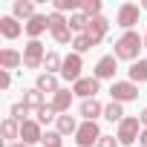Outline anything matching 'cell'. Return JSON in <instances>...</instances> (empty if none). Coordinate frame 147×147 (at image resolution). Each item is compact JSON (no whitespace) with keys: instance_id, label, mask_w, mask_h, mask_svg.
<instances>
[{"instance_id":"1","label":"cell","mask_w":147,"mask_h":147,"mask_svg":"<svg viewBox=\"0 0 147 147\" xmlns=\"http://www.w3.org/2000/svg\"><path fill=\"white\" fill-rule=\"evenodd\" d=\"M141 49H144V38H141L138 32H124V35L113 43V55H115L118 61H133V63H136V58H138Z\"/></svg>"},{"instance_id":"2","label":"cell","mask_w":147,"mask_h":147,"mask_svg":"<svg viewBox=\"0 0 147 147\" xmlns=\"http://www.w3.org/2000/svg\"><path fill=\"white\" fill-rule=\"evenodd\" d=\"M141 130H144V127H141V121H138L136 115H127V118L118 124V133H115V138H118L121 144H127V147H130L133 141H138Z\"/></svg>"},{"instance_id":"3","label":"cell","mask_w":147,"mask_h":147,"mask_svg":"<svg viewBox=\"0 0 147 147\" xmlns=\"http://www.w3.org/2000/svg\"><path fill=\"white\" fill-rule=\"evenodd\" d=\"M43 58H46V49L40 40H29L23 46V66L26 69H40L43 66Z\"/></svg>"},{"instance_id":"4","label":"cell","mask_w":147,"mask_h":147,"mask_svg":"<svg viewBox=\"0 0 147 147\" xmlns=\"http://www.w3.org/2000/svg\"><path fill=\"white\" fill-rule=\"evenodd\" d=\"M81 69H84V61L78 52H69L63 58V66H61V78L63 81H72V84H78L81 81Z\"/></svg>"},{"instance_id":"5","label":"cell","mask_w":147,"mask_h":147,"mask_svg":"<svg viewBox=\"0 0 147 147\" xmlns=\"http://www.w3.org/2000/svg\"><path fill=\"white\" fill-rule=\"evenodd\" d=\"M138 15H141V6H136V3H121V6H118V15H115V23H118L124 32H133V26L138 23Z\"/></svg>"},{"instance_id":"6","label":"cell","mask_w":147,"mask_h":147,"mask_svg":"<svg viewBox=\"0 0 147 147\" xmlns=\"http://www.w3.org/2000/svg\"><path fill=\"white\" fill-rule=\"evenodd\" d=\"M110 95H113V101H118V104L136 101V98H138V84H133V81H113Z\"/></svg>"},{"instance_id":"7","label":"cell","mask_w":147,"mask_h":147,"mask_svg":"<svg viewBox=\"0 0 147 147\" xmlns=\"http://www.w3.org/2000/svg\"><path fill=\"white\" fill-rule=\"evenodd\" d=\"M98 138H101L98 121H81V127H78V133H75L78 147H92V144H98Z\"/></svg>"},{"instance_id":"8","label":"cell","mask_w":147,"mask_h":147,"mask_svg":"<svg viewBox=\"0 0 147 147\" xmlns=\"http://www.w3.org/2000/svg\"><path fill=\"white\" fill-rule=\"evenodd\" d=\"M107 32H110V20L101 15V18H92V20H90V26H87V32H84V35L92 40V46H98V43L107 38Z\"/></svg>"},{"instance_id":"9","label":"cell","mask_w":147,"mask_h":147,"mask_svg":"<svg viewBox=\"0 0 147 147\" xmlns=\"http://www.w3.org/2000/svg\"><path fill=\"white\" fill-rule=\"evenodd\" d=\"M115 69H118V58H115V55H104V58L95 63V72H92V78H98V81L115 78Z\"/></svg>"},{"instance_id":"10","label":"cell","mask_w":147,"mask_h":147,"mask_svg":"<svg viewBox=\"0 0 147 147\" xmlns=\"http://www.w3.org/2000/svg\"><path fill=\"white\" fill-rule=\"evenodd\" d=\"M98 90H101V81H98V78H81L78 84H72V92L81 95L84 101H87V98H95Z\"/></svg>"},{"instance_id":"11","label":"cell","mask_w":147,"mask_h":147,"mask_svg":"<svg viewBox=\"0 0 147 147\" xmlns=\"http://www.w3.org/2000/svg\"><path fill=\"white\" fill-rule=\"evenodd\" d=\"M46 29H49V15H35L29 23H23V32L29 35V40H38Z\"/></svg>"},{"instance_id":"12","label":"cell","mask_w":147,"mask_h":147,"mask_svg":"<svg viewBox=\"0 0 147 147\" xmlns=\"http://www.w3.org/2000/svg\"><path fill=\"white\" fill-rule=\"evenodd\" d=\"M20 141H23V144H29V147H32V144H38V141H43V130H40V124H38V121H32V118H29L26 124H20Z\"/></svg>"},{"instance_id":"13","label":"cell","mask_w":147,"mask_h":147,"mask_svg":"<svg viewBox=\"0 0 147 147\" xmlns=\"http://www.w3.org/2000/svg\"><path fill=\"white\" fill-rule=\"evenodd\" d=\"M78 113H81V118H84V121H95L98 115H104V104H101L98 98H87V101H81Z\"/></svg>"},{"instance_id":"14","label":"cell","mask_w":147,"mask_h":147,"mask_svg":"<svg viewBox=\"0 0 147 147\" xmlns=\"http://www.w3.org/2000/svg\"><path fill=\"white\" fill-rule=\"evenodd\" d=\"M20 32H23V26L18 23V18H12V15L0 18V35H3L6 40H15V38H20Z\"/></svg>"},{"instance_id":"15","label":"cell","mask_w":147,"mask_h":147,"mask_svg":"<svg viewBox=\"0 0 147 147\" xmlns=\"http://www.w3.org/2000/svg\"><path fill=\"white\" fill-rule=\"evenodd\" d=\"M72 95H75V92H72V90H63V87H61V90L52 95V101H49V104L58 110V115L69 113V107H72Z\"/></svg>"},{"instance_id":"16","label":"cell","mask_w":147,"mask_h":147,"mask_svg":"<svg viewBox=\"0 0 147 147\" xmlns=\"http://www.w3.org/2000/svg\"><path fill=\"white\" fill-rule=\"evenodd\" d=\"M38 12H35V3L32 0H15V6H12V18H18V20H32Z\"/></svg>"},{"instance_id":"17","label":"cell","mask_w":147,"mask_h":147,"mask_svg":"<svg viewBox=\"0 0 147 147\" xmlns=\"http://www.w3.org/2000/svg\"><path fill=\"white\" fill-rule=\"evenodd\" d=\"M23 104L29 107V113H38V110H43V107H46V98H43V92H40L38 87H32V90H26V92H23Z\"/></svg>"},{"instance_id":"18","label":"cell","mask_w":147,"mask_h":147,"mask_svg":"<svg viewBox=\"0 0 147 147\" xmlns=\"http://www.w3.org/2000/svg\"><path fill=\"white\" fill-rule=\"evenodd\" d=\"M35 87H38L43 95H46V92H49V95H55V92L61 90L58 75H49V72H40V75H38V81H35Z\"/></svg>"},{"instance_id":"19","label":"cell","mask_w":147,"mask_h":147,"mask_svg":"<svg viewBox=\"0 0 147 147\" xmlns=\"http://www.w3.org/2000/svg\"><path fill=\"white\" fill-rule=\"evenodd\" d=\"M55 124H58V133H61V136H75V133H78V127H81V124L75 121V115H69V113L58 115V121H55Z\"/></svg>"},{"instance_id":"20","label":"cell","mask_w":147,"mask_h":147,"mask_svg":"<svg viewBox=\"0 0 147 147\" xmlns=\"http://www.w3.org/2000/svg\"><path fill=\"white\" fill-rule=\"evenodd\" d=\"M20 63H23V55L18 49H3V52H0V66H3L6 72L9 69H18Z\"/></svg>"},{"instance_id":"21","label":"cell","mask_w":147,"mask_h":147,"mask_svg":"<svg viewBox=\"0 0 147 147\" xmlns=\"http://www.w3.org/2000/svg\"><path fill=\"white\" fill-rule=\"evenodd\" d=\"M130 81L133 84H144L147 81V58H141V61H136L130 66Z\"/></svg>"},{"instance_id":"22","label":"cell","mask_w":147,"mask_h":147,"mask_svg":"<svg viewBox=\"0 0 147 147\" xmlns=\"http://www.w3.org/2000/svg\"><path fill=\"white\" fill-rule=\"evenodd\" d=\"M104 118H107V121H118V124H121L127 115H124V107H121L118 101H110V104H104Z\"/></svg>"},{"instance_id":"23","label":"cell","mask_w":147,"mask_h":147,"mask_svg":"<svg viewBox=\"0 0 147 147\" xmlns=\"http://www.w3.org/2000/svg\"><path fill=\"white\" fill-rule=\"evenodd\" d=\"M61 66H63V58H61L58 52H46V58H43V69L49 72V75L61 72Z\"/></svg>"},{"instance_id":"24","label":"cell","mask_w":147,"mask_h":147,"mask_svg":"<svg viewBox=\"0 0 147 147\" xmlns=\"http://www.w3.org/2000/svg\"><path fill=\"white\" fill-rule=\"evenodd\" d=\"M87 26H90V18H87L84 12H75V15L69 18V29H72V32L84 35V32H87Z\"/></svg>"},{"instance_id":"25","label":"cell","mask_w":147,"mask_h":147,"mask_svg":"<svg viewBox=\"0 0 147 147\" xmlns=\"http://www.w3.org/2000/svg\"><path fill=\"white\" fill-rule=\"evenodd\" d=\"M0 133H3L6 138H20V124L15 118H3V124H0Z\"/></svg>"},{"instance_id":"26","label":"cell","mask_w":147,"mask_h":147,"mask_svg":"<svg viewBox=\"0 0 147 147\" xmlns=\"http://www.w3.org/2000/svg\"><path fill=\"white\" fill-rule=\"evenodd\" d=\"M35 115H38L35 121H38L40 127H43V124H49V121H58V110H55L52 104H46V107H43V110H38Z\"/></svg>"},{"instance_id":"27","label":"cell","mask_w":147,"mask_h":147,"mask_svg":"<svg viewBox=\"0 0 147 147\" xmlns=\"http://www.w3.org/2000/svg\"><path fill=\"white\" fill-rule=\"evenodd\" d=\"M81 12L92 20V18H101V0H81Z\"/></svg>"},{"instance_id":"28","label":"cell","mask_w":147,"mask_h":147,"mask_svg":"<svg viewBox=\"0 0 147 147\" xmlns=\"http://www.w3.org/2000/svg\"><path fill=\"white\" fill-rule=\"evenodd\" d=\"M9 113H12L9 118H15L18 124H26V121H29V118H26V115H29V107H26L23 101H18V104H12V110H9Z\"/></svg>"},{"instance_id":"29","label":"cell","mask_w":147,"mask_h":147,"mask_svg":"<svg viewBox=\"0 0 147 147\" xmlns=\"http://www.w3.org/2000/svg\"><path fill=\"white\" fill-rule=\"evenodd\" d=\"M55 12H72V15H75V12H81V0H55Z\"/></svg>"},{"instance_id":"30","label":"cell","mask_w":147,"mask_h":147,"mask_svg":"<svg viewBox=\"0 0 147 147\" xmlns=\"http://www.w3.org/2000/svg\"><path fill=\"white\" fill-rule=\"evenodd\" d=\"M52 38H55V43H61V46H66V43H72V40H75V32H72L69 26H63V29H58V32H52Z\"/></svg>"},{"instance_id":"31","label":"cell","mask_w":147,"mask_h":147,"mask_svg":"<svg viewBox=\"0 0 147 147\" xmlns=\"http://www.w3.org/2000/svg\"><path fill=\"white\" fill-rule=\"evenodd\" d=\"M72 49H75L78 55H84V52L92 49V40H90L87 35H75V40H72Z\"/></svg>"},{"instance_id":"32","label":"cell","mask_w":147,"mask_h":147,"mask_svg":"<svg viewBox=\"0 0 147 147\" xmlns=\"http://www.w3.org/2000/svg\"><path fill=\"white\" fill-rule=\"evenodd\" d=\"M63 26H69V20H66L61 12H52V15H49V32H58V29H63Z\"/></svg>"},{"instance_id":"33","label":"cell","mask_w":147,"mask_h":147,"mask_svg":"<svg viewBox=\"0 0 147 147\" xmlns=\"http://www.w3.org/2000/svg\"><path fill=\"white\" fill-rule=\"evenodd\" d=\"M40 144H43V147H63V144H61V133H58V130H46Z\"/></svg>"},{"instance_id":"34","label":"cell","mask_w":147,"mask_h":147,"mask_svg":"<svg viewBox=\"0 0 147 147\" xmlns=\"http://www.w3.org/2000/svg\"><path fill=\"white\" fill-rule=\"evenodd\" d=\"M118 144H121V141H118V138H115V136H101V138H98V144H95V147H118Z\"/></svg>"},{"instance_id":"35","label":"cell","mask_w":147,"mask_h":147,"mask_svg":"<svg viewBox=\"0 0 147 147\" xmlns=\"http://www.w3.org/2000/svg\"><path fill=\"white\" fill-rule=\"evenodd\" d=\"M9 87H12V75L6 69H0V90H9Z\"/></svg>"},{"instance_id":"36","label":"cell","mask_w":147,"mask_h":147,"mask_svg":"<svg viewBox=\"0 0 147 147\" xmlns=\"http://www.w3.org/2000/svg\"><path fill=\"white\" fill-rule=\"evenodd\" d=\"M138 121H141V127H144V130H147V107H144V110H141V113H138Z\"/></svg>"},{"instance_id":"37","label":"cell","mask_w":147,"mask_h":147,"mask_svg":"<svg viewBox=\"0 0 147 147\" xmlns=\"http://www.w3.org/2000/svg\"><path fill=\"white\" fill-rule=\"evenodd\" d=\"M138 147H147V130H141V136H138Z\"/></svg>"},{"instance_id":"38","label":"cell","mask_w":147,"mask_h":147,"mask_svg":"<svg viewBox=\"0 0 147 147\" xmlns=\"http://www.w3.org/2000/svg\"><path fill=\"white\" fill-rule=\"evenodd\" d=\"M6 147H29V144H23V141H12V144H6Z\"/></svg>"},{"instance_id":"39","label":"cell","mask_w":147,"mask_h":147,"mask_svg":"<svg viewBox=\"0 0 147 147\" xmlns=\"http://www.w3.org/2000/svg\"><path fill=\"white\" fill-rule=\"evenodd\" d=\"M141 9H144V12H147V3H141Z\"/></svg>"},{"instance_id":"40","label":"cell","mask_w":147,"mask_h":147,"mask_svg":"<svg viewBox=\"0 0 147 147\" xmlns=\"http://www.w3.org/2000/svg\"><path fill=\"white\" fill-rule=\"evenodd\" d=\"M144 49H147V35H144Z\"/></svg>"}]
</instances>
